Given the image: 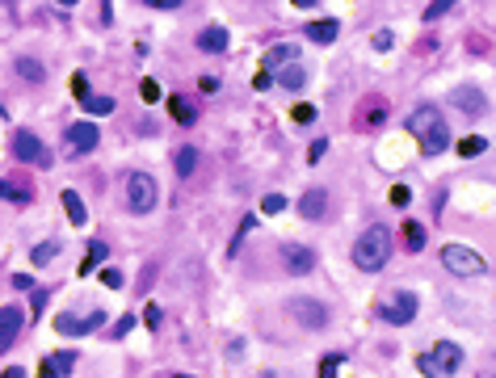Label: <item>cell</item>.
I'll return each instance as SVG.
<instances>
[{
  "mask_svg": "<svg viewBox=\"0 0 496 378\" xmlns=\"http://www.w3.org/2000/svg\"><path fill=\"white\" fill-rule=\"evenodd\" d=\"M408 130L417 135V143H421L425 156H442V151L450 147V126H446V118L438 114V105H417L413 118H408Z\"/></svg>",
  "mask_w": 496,
  "mask_h": 378,
  "instance_id": "1",
  "label": "cell"
},
{
  "mask_svg": "<svg viewBox=\"0 0 496 378\" xmlns=\"http://www.w3.org/2000/svg\"><path fill=\"white\" fill-rule=\"evenodd\" d=\"M387 261H391V231L375 223V227H366V231L358 236V244H354V265H358L362 274H379Z\"/></svg>",
  "mask_w": 496,
  "mask_h": 378,
  "instance_id": "2",
  "label": "cell"
},
{
  "mask_svg": "<svg viewBox=\"0 0 496 378\" xmlns=\"http://www.w3.org/2000/svg\"><path fill=\"white\" fill-rule=\"evenodd\" d=\"M459 366H463V349H459L455 341H438L429 353L417 358V370L425 378H450Z\"/></svg>",
  "mask_w": 496,
  "mask_h": 378,
  "instance_id": "3",
  "label": "cell"
},
{
  "mask_svg": "<svg viewBox=\"0 0 496 378\" xmlns=\"http://www.w3.org/2000/svg\"><path fill=\"white\" fill-rule=\"evenodd\" d=\"M442 265H446L455 278H480V274L488 269V261H484L476 248H467V244H446V248H442Z\"/></svg>",
  "mask_w": 496,
  "mask_h": 378,
  "instance_id": "4",
  "label": "cell"
},
{
  "mask_svg": "<svg viewBox=\"0 0 496 378\" xmlns=\"http://www.w3.org/2000/svg\"><path fill=\"white\" fill-rule=\"evenodd\" d=\"M156 202H160L156 177H152V173H130V177H126V206H130L135 215H147V210H156Z\"/></svg>",
  "mask_w": 496,
  "mask_h": 378,
  "instance_id": "5",
  "label": "cell"
},
{
  "mask_svg": "<svg viewBox=\"0 0 496 378\" xmlns=\"http://www.w3.org/2000/svg\"><path fill=\"white\" fill-rule=\"evenodd\" d=\"M286 316L299 324V328H307V332H324L328 328V307L324 303H316V299H290L286 303Z\"/></svg>",
  "mask_w": 496,
  "mask_h": 378,
  "instance_id": "6",
  "label": "cell"
},
{
  "mask_svg": "<svg viewBox=\"0 0 496 378\" xmlns=\"http://www.w3.org/2000/svg\"><path fill=\"white\" fill-rule=\"evenodd\" d=\"M413 316H417V295L413 290H396L387 303H379L383 324H413Z\"/></svg>",
  "mask_w": 496,
  "mask_h": 378,
  "instance_id": "7",
  "label": "cell"
},
{
  "mask_svg": "<svg viewBox=\"0 0 496 378\" xmlns=\"http://www.w3.org/2000/svg\"><path fill=\"white\" fill-rule=\"evenodd\" d=\"M101 143V130H97V122H72L67 126V135H63V147H67V156H84V151H93Z\"/></svg>",
  "mask_w": 496,
  "mask_h": 378,
  "instance_id": "8",
  "label": "cell"
},
{
  "mask_svg": "<svg viewBox=\"0 0 496 378\" xmlns=\"http://www.w3.org/2000/svg\"><path fill=\"white\" fill-rule=\"evenodd\" d=\"M13 156H17V160H25V164L51 168V156H46L42 139H38V135H29V130H17V135H13Z\"/></svg>",
  "mask_w": 496,
  "mask_h": 378,
  "instance_id": "9",
  "label": "cell"
},
{
  "mask_svg": "<svg viewBox=\"0 0 496 378\" xmlns=\"http://www.w3.org/2000/svg\"><path fill=\"white\" fill-rule=\"evenodd\" d=\"M299 215H303L307 223H320V219L328 215V189H324V185L303 189V198H299Z\"/></svg>",
  "mask_w": 496,
  "mask_h": 378,
  "instance_id": "10",
  "label": "cell"
},
{
  "mask_svg": "<svg viewBox=\"0 0 496 378\" xmlns=\"http://www.w3.org/2000/svg\"><path fill=\"white\" fill-rule=\"evenodd\" d=\"M97 324H105V316H101V311H93V316H84V320H76V316H67V311H63V316L55 320V332H59V337H88Z\"/></svg>",
  "mask_w": 496,
  "mask_h": 378,
  "instance_id": "11",
  "label": "cell"
},
{
  "mask_svg": "<svg viewBox=\"0 0 496 378\" xmlns=\"http://www.w3.org/2000/svg\"><path fill=\"white\" fill-rule=\"evenodd\" d=\"M450 101L463 109V114H471V118H480V114H488V97L480 93V88H471V84H459L455 93H450Z\"/></svg>",
  "mask_w": 496,
  "mask_h": 378,
  "instance_id": "12",
  "label": "cell"
},
{
  "mask_svg": "<svg viewBox=\"0 0 496 378\" xmlns=\"http://www.w3.org/2000/svg\"><path fill=\"white\" fill-rule=\"evenodd\" d=\"M21 307H0V353H8L13 349V341H17V332H21Z\"/></svg>",
  "mask_w": 496,
  "mask_h": 378,
  "instance_id": "13",
  "label": "cell"
},
{
  "mask_svg": "<svg viewBox=\"0 0 496 378\" xmlns=\"http://www.w3.org/2000/svg\"><path fill=\"white\" fill-rule=\"evenodd\" d=\"M282 265H286V274H311L316 269V252L311 248H299V244H286Z\"/></svg>",
  "mask_w": 496,
  "mask_h": 378,
  "instance_id": "14",
  "label": "cell"
},
{
  "mask_svg": "<svg viewBox=\"0 0 496 378\" xmlns=\"http://www.w3.org/2000/svg\"><path fill=\"white\" fill-rule=\"evenodd\" d=\"M198 50H202V55H223V50H227V29H223V25H206V29L198 34Z\"/></svg>",
  "mask_w": 496,
  "mask_h": 378,
  "instance_id": "15",
  "label": "cell"
},
{
  "mask_svg": "<svg viewBox=\"0 0 496 378\" xmlns=\"http://www.w3.org/2000/svg\"><path fill=\"white\" fill-rule=\"evenodd\" d=\"M72 366H76V353H51L38 366V378H63V374H72Z\"/></svg>",
  "mask_w": 496,
  "mask_h": 378,
  "instance_id": "16",
  "label": "cell"
},
{
  "mask_svg": "<svg viewBox=\"0 0 496 378\" xmlns=\"http://www.w3.org/2000/svg\"><path fill=\"white\" fill-rule=\"evenodd\" d=\"M59 202H63V210H67V223H72V227H84V223H88V210H84V202H80V194H76V189H63V194H59Z\"/></svg>",
  "mask_w": 496,
  "mask_h": 378,
  "instance_id": "17",
  "label": "cell"
},
{
  "mask_svg": "<svg viewBox=\"0 0 496 378\" xmlns=\"http://www.w3.org/2000/svg\"><path fill=\"white\" fill-rule=\"evenodd\" d=\"M379 122H387V101H383V97L362 101V109H358V126H379Z\"/></svg>",
  "mask_w": 496,
  "mask_h": 378,
  "instance_id": "18",
  "label": "cell"
},
{
  "mask_svg": "<svg viewBox=\"0 0 496 378\" xmlns=\"http://www.w3.org/2000/svg\"><path fill=\"white\" fill-rule=\"evenodd\" d=\"M168 114H173L181 126H194V122H198V109H194L189 97H168Z\"/></svg>",
  "mask_w": 496,
  "mask_h": 378,
  "instance_id": "19",
  "label": "cell"
},
{
  "mask_svg": "<svg viewBox=\"0 0 496 378\" xmlns=\"http://www.w3.org/2000/svg\"><path fill=\"white\" fill-rule=\"evenodd\" d=\"M274 80H278L282 88H290V93H295V88H303V84H307V72H303L299 63H286V67H278V76H274Z\"/></svg>",
  "mask_w": 496,
  "mask_h": 378,
  "instance_id": "20",
  "label": "cell"
},
{
  "mask_svg": "<svg viewBox=\"0 0 496 378\" xmlns=\"http://www.w3.org/2000/svg\"><path fill=\"white\" fill-rule=\"evenodd\" d=\"M337 34H341V21H311V25H307V38H311V42H320V46H324V42H333Z\"/></svg>",
  "mask_w": 496,
  "mask_h": 378,
  "instance_id": "21",
  "label": "cell"
},
{
  "mask_svg": "<svg viewBox=\"0 0 496 378\" xmlns=\"http://www.w3.org/2000/svg\"><path fill=\"white\" fill-rule=\"evenodd\" d=\"M17 76H21V80H34V84H42V80H46V67H42L38 59H29V55H17Z\"/></svg>",
  "mask_w": 496,
  "mask_h": 378,
  "instance_id": "22",
  "label": "cell"
},
{
  "mask_svg": "<svg viewBox=\"0 0 496 378\" xmlns=\"http://www.w3.org/2000/svg\"><path fill=\"white\" fill-rule=\"evenodd\" d=\"M173 168H177V177H194V168H198V147H177Z\"/></svg>",
  "mask_w": 496,
  "mask_h": 378,
  "instance_id": "23",
  "label": "cell"
},
{
  "mask_svg": "<svg viewBox=\"0 0 496 378\" xmlns=\"http://www.w3.org/2000/svg\"><path fill=\"white\" fill-rule=\"evenodd\" d=\"M0 198H4V202H17V206H25V202L34 198V189H25L21 181H0Z\"/></svg>",
  "mask_w": 496,
  "mask_h": 378,
  "instance_id": "24",
  "label": "cell"
},
{
  "mask_svg": "<svg viewBox=\"0 0 496 378\" xmlns=\"http://www.w3.org/2000/svg\"><path fill=\"white\" fill-rule=\"evenodd\" d=\"M286 63H295V46H269L265 72H278V67H286Z\"/></svg>",
  "mask_w": 496,
  "mask_h": 378,
  "instance_id": "25",
  "label": "cell"
},
{
  "mask_svg": "<svg viewBox=\"0 0 496 378\" xmlns=\"http://www.w3.org/2000/svg\"><path fill=\"white\" fill-rule=\"evenodd\" d=\"M404 248L408 252H421L425 248V227L421 223H404Z\"/></svg>",
  "mask_w": 496,
  "mask_h": 378,
  "instance_id": "26",
  "label": "cell"
},
{
  "mask_svg": "<svg viewBox=\"0 0 496 378\" xmlns=\"http://www.w3.org/2000/svg\"><path fill=\"white\" fill-rule=\"evenodd\" d=\"M488 151V139H480V135H467V139H459V156H484Z\"/></svg>",
  "mask_w": 496,
  "mask_h": 378,
  "instance_id": "27",
  "label": "cell"
},
{
  "mask_svg": "<svg viewBox=\"0 0 496 378\" xmlns=\"http://www.w3.org/2000/svg\"><path fill=\"white\" fill-rule=\"evenodd\" d=\"M55 252H59V244H55V240H42V244H38V248L29 252V261H34V265L42 269V265H51V261H55Z\"/></svg>",
  "mask_w": 496,
  "mask_h": 378,
  "instance_id": "28",
  "label": "cell"
},
{
  "mask_svg": "<svg viewBox=\"0 0 496 378\" xmlns=\"http://www.w3.org/2000/svg\"><path fill=\"white\" fill-rule=\"evenodd\" d=\"M101 257H109V252H105V244H101V240H93V244H88V257L80 261V274H93Z\"/></svg>",
  "mask_w": 496,
  "mask_h": 378,
  "instance_id": "29",
  "label": "cell"
},
{
  "mask_svg": "<svg viewBox=\"0 0 496 378\" xmlns=\"http://www.w3.org/2000/svg\"><path fill=\"white\" fill-rule=\"evenodd\" d=\"M341 366H345L341 353H324V358H320V378H337L341 374Z\"/></svg>",
  "mask_w": 496,
  "mask_h": 378,
  "instance_id": "30",
  "label": "cell"
},
{
  "mask_svg": "<svg viewBox=\"0 0 496 378\" xmlns=\"http://www.w3.org/2000/svg\"><path fill=\"white\" fill-rule=\"evenodd\" d=\"M80 105H84L88 114H114V97H93V93H88Z\"/></svg>",
  "mask_w": 496,
  "mask_h": 378,
  "instance_id": "31",
  "label": "cell"
},
{
  "mask_svg": "<svg viewBox=\"0 0 496 378\" xmlns=\"http://www.w3.org/2000/svg\"><path fill=\"white\" fill-rule=\"evenodd\" d=\"M139 97H143L147 105H156V101H160V84H156L152 76H147V80H139Z\"/></svg>",
  "mask_w": 496,
  "mask_h": 378,
  "instance_id": "32",
  "label": "cell"
},
{
  "mask_svg": "<svg viewBox=\"0 0 496 378\" xmlns=\"http://www.w3.org/2000/svg\"><path fill=\"white\" fill-rule=\"evenodd\" d=\"M278 210H286V198L282 194H265L261 198V215H278Z\"/></svg>",
  "mask_w": 496,
  "mask_h": 378,
  "instance_id": "33",
  "label": "cell"
},
{
  "mask_svg": "<svg viewBox=\"0 0 496 378\" xmlns=\"http://www.w3.org/2000/svg\"><path fill=\"white\" fill-rule=\"evenodd\" d=\"M290 118H295L299 126H311V122H316V105H295V109H290Z\"/></svg>",
  "mask_w": 496,
  "mask_h": 378,
  "instance_id": "34",
  "label": "cell"
},
{
  "mask_svg": "<svg viewBox=\"0 0 496 378\" xmlns=\"http://www.w3.org/2000/svg\"><path fill=\"white\" fill-rule=\"evenodd\" d=\"M455 4H459V0H434V4L425 8V21H438V17H442V13H450Z\"/></svg>",
  "mask_w": 496,
  "mask_h": 378,
  "instance_id": "35",
  "label": "cell"
},
{
  "mask_svg": "<svg viewBox=\"0 0 496 378\" xmlns=\"http://www.w3.org/2000/svg\"><path fill=\"white\" fill-rule=\"evenodd\" d=\"M72 97H76V101H84V97H88V80H84L80 72L72 76Z\"/></svg>",
  "mask_w": 496,
  "mask_h": 378,
  "instance_id": "36",
  "label": "cell"
},
{
  "mask_svg": "<svg viewBox=\"0 0 496 378\" xmlns=\"http://www.w3.org/2000/svg\"><path fill=\"white\" fill-rule=\"evenodd\" d=\"M408 202H413V189L408 185H396L391 189V206H408Z\"/></svg>",
  "mask_w": 496,
  "mask_h": 378,
  "instance_id": "37",
  "label": "cell"
},
{
  "mask_svg": "<svg viewBox=\"0 0 496 378\" xmlns=\"http://www.w3.org/2000/svg\"><path fill=\"white\" fill-rule=\"evenodd\" d=\"M324 151H328V143H324V139H316V143L307 147V160H311V164H320V160H324Z\"/></svg>",
  "mask_w": 496,
  "mask_h": 378,
  "instance_id": "38",
  "label": "cell"
},
{
  "mask_svg": "<svg viewBox=\"0 0 496 378\" xmlns=\"http://www.w3.org/2000/svg\"><path fill=\"white\" fill-rule=\"evenodd\" d=\"M101 282H105L109 290H122V274H118V269H105V274H101Z\"/></svg>",
  "mask_w": 496,
  "mask_h": 378,
  "instance_id": "39",
  "label": "cell"
},
{
  "mask_svg": "<svg viewBox=\"0 0 496 378\" xmlns=\"http://www.w3.org/2000/svg\"><path fill=\"white\" fill-rule=\"evenodd\" d=\"M253 84H257L261 93H269V88H274V72H257V80H253Z\"/></svg>",
  "mask_w": 496,
  "mask_h": 378,
  "instance_id": "40",
  "label": "cell"
},
{
  "mask_svg": "<svg viewBox=\"0 0 496 378\" xmlns=\"http://www.w3.org/2000/svg\"><path fill=\"white\" fill-rule=\"evenodd\" d=\"M130 328H135V316H122V320H118V324H114V337H126V332H130Z\"/></svg>",
  "mask_w": 496,
  "mask_h": 378,
  "instance_id": "41",
  "label": "cell"
},
{
  "mask_svg": "<svg viewBox=\"0 0 496 378\" xmlns=\"http://www.w3.org/2000/svg\"><path fill=\"white\" fill-rule=\"evenodd\" d=\"M143 320H147V328H156V324H160V307H156V303H147V311H143Z\"/></svg>",
  "mask_w": 496,
  "mask_h": 378,
  "instance_id": "42",
  "label": "cell"
},
{
  "mask_svg": "<svg viewBox=\"0 0 496 378\" xmlns=\"http://www.w3.org/2000/svg\"><path fill=\"white\" fill-rule=\"evenodd\" d=\"M375 46L387 50V46H391V29H379V34H375Z\"/></svg>",
  "mask_w": 496,
  "mask_h": 378,
  "instance_id": "43",
  "label": "cell"
},
{
  "mask_svg": "<svg viewBox=\"0 0 496 378\" xmlns=\"http://www.w3.org/2000/svg\"><path fill=\"white\" fill-rule=\"evenodd\" d=\"M198 88H202V93H219V76H202Z\"/></svg>",
  "mask_w": 496,
  "mask_h": 378,
  "instance_id": "44",
  "label": "cell"
},
{
  "mask_svg": "<svg viewBox=\"0 0 496 378\" xmlns=\"http://www.w3.org/2000/svg\"><path fill=\"white\" fill-rule=\"evenodd\" d=\"M42 303H46V290H38V286H34V320L42 316Z\"/></svg>",
  "mask_w": 496,
  "mask_h": 378,
  "instance_id": "45",
  "label": "cell"
},
{
  "mask_svg": "<svg viewBox=\"0 0 496 378\" xmlns=\"http://www.w3.org/2000/svg\"><path fill=\"white\" fill-rule=\"evenodd\" d=\"M143 4H152V8H177L181 0H143Z\"/></svg>",
  "mask_w": 496,
  "mask_h": 378,
  "instance_id": "46",
  "label": "cell"
},
{
  "mask_svg": "<svg viewBox=\"0 0 496 378\" xmlns=\"http://www.w3.org/2000/svg\"><path fill=\"white\" fill-rule=\"evenodd\" d=\"M0 378H25V370H21V366H8V370H4Z\"/></svg>",
  "mask_w": 496,
  "mask_h": 378,
  "instance_id": "47",
  "label": "cell"
},
{
  "mask_svg": "<svg viewBox=\"0 0 496 378\" xmlns=\"http://www.w3.org/2000/svg\"><path fill=\"white\" fill-rule=\"evenodd\" d=\"M290 4H299V8H311V4H316V0H290Z\"/></svg>",
  "mask_w": 496,
  "mask_h": 378,
  "instance_id": "48",
  "label": "cell"
},
{
  "mask_svg": "<svg viewBox=\"0 0 496 378\" xmlns=\"http://www.w3.org/2000/svg\"><path fill=\"white\" fill-rule=\"evenodd\" d=\"M168 378H194V374H168Z\"/></svg>",
  "mask_w": 496,
  "mask_h": 378,
  "instance_id": "49",
  "label": "cell"
},
{
  "mask_svg": "<svg viewBox=\"0 0 496 378\" xmlns=\"http://www.w3.org/2000/svg\"><path fill=\"white\" fill-rule=\"evenodd\" d=\"M59 4H67V8H72V4H76V0H59Z\"/></svg>",
  "mask_w": 496,
  "mask_h": 378,
  "instance_id": "50",
  "label": "cell"
},
{
  "mask_svg": "<svg viewBox=\"0 0 496 378\" xmlns=\"http://www.w3.org/2000/svg\"><path fill=\"white\" fill-rule=\"evenodd\" d=\"M265 378H274V374H265Z\"/></svg>",
  "mask_w": 496,
  "mask_h": 378,
  "instance_id": "51",
  "label": "cell"
},
{
  "mask_svg": "<svg viewBox=\"0 0 496 378\" xmlns=\"http://www.w3.org/2000/svg\"><path fill=\"white\" fill-rule=\"evenodd\" d=\"M492 378H496V374H492Z\"/></svg>",
  "mask_w": 496,
  "mask_h": 378,
  "instance_id": "52",
  "label": "cell"
}]
</instances>
